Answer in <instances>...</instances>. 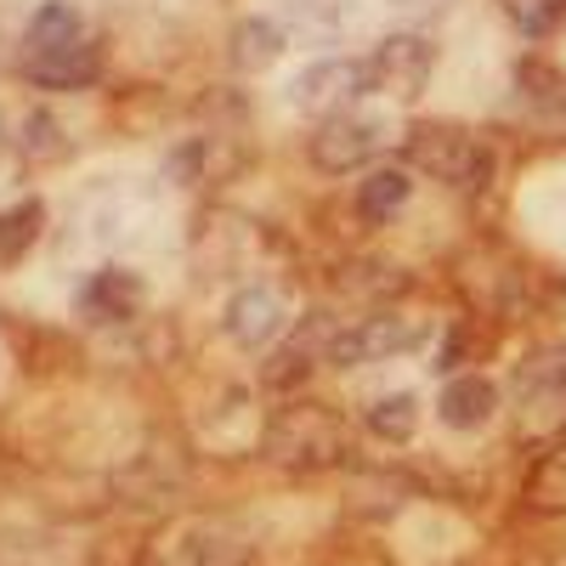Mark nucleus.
<instances>
[{"mask_svg":"<svg viewBox=\"0 0 566 566\" xmlns=\"http://www.w3.org/2000/svg\"><path fill=\"white\" fill-rule=\"evenodd\" d=\"M23 74L34 85H52V91H80L97 80V45L80 40V45H63V52H45V57H23Z\"/></svg>","mask_w":566,"mask_h":566,"instance_id":"11","label":"nucleus"},{"mask_svg":"<svg viewBox=\"0 0 566 566\" xmlns=\"http://www.w3.org/2000/svg\"><path fill=\"white\" fill-rule=\"evenodd\" d=\"M368 431L380 437V442H408V437L419 431V402H413L408 391L380 397V402L368 408Z\"/></svg>","mask_w":566,"mask_h":566,"instance_id":"18","label":"nucleus"},{"mask_svg":"<svg viewBox=\"0 0 566 566\" xmlns=\"http://www.w3.org/2000/svg\"><path fill=\"white\" fill-rule=\"evenodd\" d=\"M142 301H148V290H142V277L130 266H103L97 277L85 283L80 295V312L91 323H130L142 312Z\"/></svg>","mask_w":566,"mask_h":566,"instance_id":"8","label":"nucleus"},{"mask_svg":"<svg viewBox=\"0 0 566 566\" xmlns=\"http://www.w3.org/2000/svg\"><path fill=\"white\" fill-rule=\"evenodd\" d=\"M277 328H283V301H277V290H266V283H250L244 295H232V306H227V335L239 340V346H266Z\"/></svg>","mask_w":566,"mask_h":566,"instance_id":"10","label":"nucleus"},{"mask_svg":"<svg viewBox=\"0 0 566 566\" xmlns=\"http://www.w3.org/2000/svg\"><path fill=\"white\" fill-rule=\"evenodd\" d=\"M504 12L527 40H549L566 29V0H504Z\"/></svg>","mask_w":566,"mask_h":566,"instance_id":"19","label":"nucleus"},{"mask_svg":"<svg viewBox=\"0 0 566 566\" xmlns=\"http://www.w3.org/2000/svg\"><path fill=\"white\" fill-rule=\"evenodd\" d=\"M527 504H533L538 515H560V510H566V442H555V448L538 459V470L527 476Z\"/></svg>","mask_w":566,"mask_h":566,"instance_id":"17","label":"nucleus"},{"mask_svg":"<svg viewBox=\"0 0 566 566\" xmlns=\"http://www.w3.org/2000/svg\"><path fill=\"white\" fill-rule=\"evenodd\" d=\"M34 239H40V205H34V199L0 216V261H18Z\"/></svg>","mask_w":566,"mask_h":566,"instance_id":"21","label":"nucleus"},{"mask_svg":"<svg viewBox=\"0 0 566 566\" xmlns=\"http://www.w3.org/2000/svg\"><path fill=\"white\" fill-rule=\"evenodd\" d=\"M402 148H408V159L424 176H437L442 187H459V193H482V187L493 181V148L476 130H464L453 119H419V125H408Z\"/></svg>","mask_w":566,"mask_h":566,"instance_id":"1","label":"nucleus"},{"mask_svg":"<svg viewBox=\"0 0 566 566\" xmlns=\"http://www.w3.org/2000/svg\"><path fill=\"white\" fill-rule=\"evenodd\" d=\"M386 142H391V119H386V114L352 108V114H340V119L317 125V136H312V165L328 170V176H346V170H363V165L380 159Z\"/></svg>","mask_w":566,"mask_h":566,"instance_id":"3","label":"nucleus"},{"mask_svg":"<svg viewBox=\"0 0 566 566\" xmlns=\"http://www.w3.org/2000/svg\"><path fill=\"white\" fill-rule=\"evenodd\" d=\"M363 91H368V63H357V57H323V63H312V69L295 74L290 103H295V114L328 125V119L352 114Z\"/></svg>","mask_w":566,"mask_h":566,"instance_id":"4","label":"nucleus"},{"mask_svg":"<svg viewBox=\"0 0 566 566\" xmlns=\"http://www.w3.org/2000/svg\"><path fill=\"white\" fill-rule=\"evenodd\" d=\"M493 413H499V386L488 374H459V380H448L442 397H437V419L448 431H482Z\"/></svg>","mask_w":566,"mask_h":566,"instance_id":"9","label":"nucleus"},{"mask_svg":"<svg viewBox=\"0 0 566 566\" xmlns=\"http://www.w3.org/2000/svg\"><path fill=\"white\" fill-rule=\"evenodd\" d=\"M85 40V23L69 0H45V7L29 18L23 29V57H45V52H63V45H80Z\"/></svg>","mask_w":566,"mask_h":566,"instance_id":"12","label":"nucleus"},{"mask_svg":"<svg viewBox=\"0 0 566 566\" xmlns=\"http://www.w3.org/2000/svg\"><path fill=\"white\" fill-rule=\"evenodd\" d=\"M515 85H522V97H527L544 119L566 125V69L527 57V63H515Z\"/></svg>","mask_w":566,"mask_h":566,"instance_id":"15","label":"nucleus"},{"mask_svg":"<svg viewBox=\"0 0 566 566\" xmlns=\"http://www.w3.org/2000/svg\"><path fill=\"white\" fill-rule=\"evenodd\" d=\"M437 74V45L419 34H386L368 52V91H380L391 103H413Z\"/></svg>","mask_w":566,"mask_h":566,"instance_id":"5","label":"nucleus"},{"mask_svg":"<svg viewBox=\"0 0 566 566\" xmlns=\"http://www.w3.org/2000/svg\"><path fill=\"white\" fill-rule=\"evenodd\" d=\"M419 340H424V323H419V317H408V312H380V317H363L357 328H340V335H335V352H328V363H335V368L380 363V357L413 352Z\"/></svg>","mask_w":566,"mask_h":566,"instance_id":"6","label":"nucleus"},{"mask_svg":"<svg viewBox=\"0 0 566 566\" xmlns=\"http://www.w3.org/2000/svg\"><path fill=\"white\" fill-rule=\"evenodd\" d=\"M18 148H23L29 159H63V154H69V136H63V125H57L52 114H23Z\"/></svg>","mask_w":566,"mask_h":566,"instance_id":"20","label":"nucleus"},{"mask_svg":"<svg viewBox=\"0 0 566 566\" xmlns=\"http://www.w3.org/2000/svg\"><path fill=\"white\" fill-rule=\"evenodd\" d=\"M266 453L290 470H328L346 459V419L323 402H290L266 424Z\"/></svg>","mask_w":566,"mask_h":566,"instance_id":"2","label":"nucleus"},{"mask_svg":"<svg viewBox=\"0 0 566 566\" xmlns=\"http://www.w3.org/2000/svg\"><path fill=\"white\" fill-rule=\"evenodd\" d=\"M522 402L538 408L544 419H560L566 413V352H538L522 368Z\"/></svg>","mask_w":566,"mask_h":566,"instance_id":"13","label":"nucleus"},{"mask_svg":"<svg viewBox=\"0 0 566 566\" xmlns=\"http://www.w3.org/2000/svg\"><path fill=\"white\" fill-rule=\"evenodd\" d=\"M283 29L272 23V18H244L239 29H232V63H239L244 74H261V69H272L277 57H283Z\"/></svg>","mask_w":566,"mask_h":566,"instance_id":"16","label":"nucleus"},{"mask_svg":"<svg viewBox=\"0 0 566 566\" xmlns=\"http://www.w3.org/2000/svg\"><path fill=\"white\" fill-rule=\"evenodd\" d=\"M408 193H413L408 170H397V165H374V170L357 181V216H363V221H391V216L408 205Z\"/></svg>","mask_w":566,"mask_h":566,"instance_id":"14","label":"nucleus"},{"mask_svg":"<svg viewBox=\"0 0 566 566\" xmlns=\"http://www.w3.org/2000/svg\"><path fill=\"white\" fill-rule=\"evenodd\" d=\"M250 555V544L221 527V522H181L159 549H154V566H239Z\"/></svg>","mask_w":566,"mask_h":566,"instance_id":"7","label":"nucleus"},{"mask_svg":"<svg viewBox=\"0 0 566 566\" xmlns=\"http://www.w3.org/2000/svg\"><path fill=\"white\" fill-rule=\"evenodd\" d=\"M402 12H431V7H442V0H397Z\"/></svg>","mask_w":566,"mask_h":566,"instance_id":"22","label":"nucleus"}]
</instances>
